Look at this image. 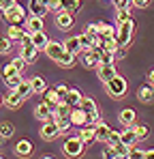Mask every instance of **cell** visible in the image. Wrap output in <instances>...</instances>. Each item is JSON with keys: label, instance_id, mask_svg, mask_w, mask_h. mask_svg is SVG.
<instances>
[{"label": "cell", "instance_id": "cell-1", "mask_svg": "<svg viewBox=\"0 0 154 159\" xmlns=\"http://www.w3.org/2000/svg\"><path fill=\"white\" fill-rule=\"evenodd\" d=\"M128 90V84L124 78H120V75H116L113 80H109L107 84H105V93L111 97V99H122L124 95H126Z\"/></svg>", "mask_w": 154, "mask_h": 159}, {"label": "cell", "instance_id": "cell-2", "mask_svg": "<svg viewBox=\"0 0 154 159\" xmlns=\"http://www.w3.org/2000/svg\"><path fill=\"white\" fill-rule=\"evenodd\" d=\"M83 146H86V142H83L79 135H71V138L64 140L62 151H64V155H69V157H79V155H83Z\"/></svg>", "mask_w": 154, "mask_h": 159}, {"label": "cell", "instance_id": "cell-3", "mask_svg": "<svg viewBox=\"0 0 154 159\" xmlns=\"http://www.w3.org/2000/svg\"><path fill=\"white\" fill-rule=\"evenodd\" d=\"M133 30H135V22H133V20L120 24V28L116 30V41H118L120 48H128V43H130V39H133Z\"/></svg>", "mask_w": 154, "mask_h": 159}, {"label": "cell", "instance_id": "cell-4", "mask_svg": "<svg viewBox=\"0 0 154 159\" xmlns=\"http://www.w3.org/2000/svg\"><path fill=\"white\" fill-rule=\"evenodd\" d=\"M2 15L9 24H26V9L22 4H13L9 9H4Z\"/></svg>", "mask_w": 154, "mask_h": 159}, {"label": "cell", "instance_id": "cell-5", "mask_svg": "<svg viewBox=\"0 0 154 159\" xmlns=\"http://www.w3.org/2000/svg\"><path fill=\"white\" fill-rule=\"evenodd\" d=\"M60 133H62V131H60V125H58L56 120H45V123H43V127H41V138H43V140H47V142L56 140Z\"/></svg>", "mask_w": 154, "mask_h": 159}, {"label": "cell", "instance_id": "cell-6", "mask_svg": "<svg viewBox=\"0 0 154 159\" xmlns=\"http://www.w3.org/2000/svg\"><path fill=\"white\" fill-rule=\"evenodd\" d=\"M101 50L103 48H99V50H86L83 58H81V62H83L86 69H96L101 65Z\"/></svg>", "mask_w": 154, "mask_h": 159}, {"label": "cell", "instance_id": "cell-7", "mask_svg": "<svg viewBox=\"0 0 154 159\" xmlns=\"http://www.w3.org/2000/svg\"><path fill=\"white\" fill-rule=\"evenodd\" d=\"M96 75H99V80H101L103 84H107L109 80H113L118 73H116L113 62H101V65L96 67Z\"/></svg>", "mask_w": 154, "mask_h": 159}, {"label": "cell", "instance_id": "cell-8", "mask_svg": "<svg viewBox=\"0 0 154 159\" xmlns=\"http://www.w3.org/2000/svg\"><path fill=\"white\" fill-rule=\"evenodd\" d=\"M34 118H39L41 123H45V120H56V112H53L45 101H41L39 106L34 107Z\"/></svg>", "mask_w": 154, "mask_h": 159}, {"label": "cell", "instance_id": "cell-9", "mask_svg": "<svg viewBox=\"0 0 154 159\" xmlns=\"http://www.w3.org/2000/svg\"><path fill=\"white\" fill-rule=\"evenodd\" d=\"M64 50H66V48H64V43L49 41V43H47V48H45L43 52L47 54V58H51V60H56V62H58V60H60V56L64 54Z\"/></svg>", "mask_w": 154, "mask_h": 159}, {"label": "cell", "instance_id": "cell-10", "mask_svg": "<svg viewBox=\"0 0 154 159\" xmlns=\"http://www.w3.org/2000/svg\"><path fill=\"white\" fill-rule=\"evenodd\" d=\"M71 120H73V125L79 127V129L86 127V125H90V123H88V112H86L81 106L73 107V112H71Z\"/></svg>", "mask_w": 154, "mask_h": 159}, {"label": "cell", "instance_id": "cell-11", "mask_svg": "<svg viewBox=\"0 0 154 159\" xmlns=\"http://www.w3.org/2000/svg\"><path fill=\"white\" fill-rule=\"evenodd\" d=\"M137 99L141 101V103H152L154 101V84H143V86H139V90H137Z\"/></svg>", "mask_w": 154, "mask_h": 159}, {"label": "cell", "instance_id": "cell-12", "mask_svg": "<svg viewBox=\"0 0 154 159\" xmlns=\"http://www.w3.org/2000/svg\"><path fill=\"white\" fill-rule=\"evenodd\" d=\"M41 97H43V101H45V103H47V106H49L53 112L58 110L60 101H62V97L58 95V90H56V88H53V90H51V88H47V90H45V93H43Z\"/></svg>", "mask_w": 154, "mask_h": 159}, {"label": "cell", "instance_id": "cell-13", "mask_svg": "<svg viewBox=\"0 0 154 159\" xmlns=\"http://www.w3.org/2000/svg\"><path fill=\"white\" fill-rule=\"evenodd\" d=\"M73 22H75L73 13H69V11H60V13H56V26H58V28L69 30V28L73 26Z\"/></svg>", "mask_w": 154, "mask_h": 159}, {"label": "cell", "instance_id": "cell-14", "mask_svg": "<svg viewBox=\"0 0 154 159\" xmlns=\"http://www.w3.org/2000/svg\"><path fill=\"white\" fill-rule=\"evenodd\" d=\"M2 101H4V106H6V107H11V110H17V107L24 103V97H22L17 90H11V93H9V95H6Z\"/></svg>", "mask_w": 154, "mask_h": 159}, {"label": "cell", "instance_id": "cell-15", "mask_svg": "<svg viewBox=\"0 0 154 159\" xmlns=\"http://www.w3.org/2000/svg\"><path fill=\"white\" fill-rule=\"evenodd\" d=\"M39 48L34 45V43H28V45H24L22 48V56H24L26 60H28V65H32V62H36V58H39Z\"/></svg>", "mask_w": 154, "mask_h": 159}, {"label": "cell", "instance_id": "cell-16", "mask_svg": "<svg viewBox=\"0 0 154 159\" xmlns=\"http://www.w3.org/2000/svg\"><path fill=\"white\" fill-rule=\"evenodd\" d=\"M28 9H30L32 15H41V17H45V13L49 11L43 0H30V2H28Z\"/></svg>", "mask_w": 154, "mask_h": 159}, {"label": "cell", "instance_id": "cell-17", "mask_svg": "<svg viewBox=\"0 0 154 159\" xmlns=\"http://www.w3.org/2000/svg\"><path fill=\"white\" fill-rule=\"evenodd\" d=\"M43 20H45V17H41V15H30V17L26 20V30H28V32H39V30H43Z\"/></svg>", "mask_w": 154, "mask_h": 159}, {"label": "cell", "instance_id": "cell-18", "mask_svg": "<svg viewBox=\"0 0 154 159\" xmlns=\"http://www.w3.org/2000/svg\"><path fill=\"white\" fill-rule=\"evenodd\" d=\"M32 151H34V146H32L30 140H19V142L15 144V153H17L19 157H30Z\"/></svg>", "mask_w": 154, "mask_h": 159}, {"label": "cell", "instance_id": "cell-19", "mask_svg": "<svg viewBox=\"0 0 154 159\" xmlns=\"http://www.w3.org/2000/svg\"><path fill=\"white\" fill-rule=\"evenodd\" d=\"M26 32H28V30L22 28V24H9V32H6V37H9L11 41H22Z\"/></svg>", "mask_w": 154, "mask_h": 159}, {"label": "cell", "instance_id": "cell-20", "mask_svg": "<svg viewBox=\"0 0 154 159\" xmlns=\"http://www.w3.org/2000/svg\"><path fill=\"white\" fill-rule=\"evenodd\" d=\"M75 60H77V54L75 52L64 50V54H62V56H60V60H58V65H60L62 69H71V67L75 65Z\"/></svg>", "mask_w": 154, "mask_h": 159}, {"label": "cell", "instance_id": "cell-21", "mask_svg": "<svg viewBox=\"0 0 154 159\" xmlns=\"http://www.w3.org/2000/svg\"><path fill=\"white\" fill-rule=\"evenodd\" d=\"M94 131H96V142H107V140H109V133H111V127L99 120V123L94 125Z\"/></svg>", "mask_w": 154, "mask_h": 159}, {"label": "cell", "instance_id": "cell-22", "mask_svg": "<svg viewBox=\"0 0 154 159\" xmlns=\"http://www.w3.org/2000/svg\"><path fill=\"white\" fill-rule=\"evenodd\" d=\"M135 110H130V107H126V110H122L120 112V116H118V120L124 125V127H135Z\"/></svg>", "mask_w": 154, "mask_h": 159}, {"label": "cell", "instance_id": "cell-23", "mask_svg": "<svg viewBox=\"0 0 154 159\" xmlns=\"http://www.w3.org/2000/svg\"><path fill=\"white\" fill-rule=\"evenodd\" d=\"M32 43L39 48V50H45L49 39H47V32L45 30H39V32H32Z\"/></svg>", "mask_w": 154, "mask_h": 159}, {"label": "cell", "instance_id": "cell-24", "mask_svg": "<svg viewBox=\"0 0 154 159\" xmlns=\"http://www.w3.org/2000/svg\"><path fill=\"white\" fill-rule=\"evenodd\" d=\"M79 138H81L86 144H94V142H96V131H94V127H90V125L81 127V131H79Z\"/></svg>", "mask_w": 154, "mask_h": 159}, {"label": "cell", "instance_id": "cell-25", "mask_svg": "<svg viewBox=\"0 0 154 159\" xmlns=\"http://www.w3.org/2000/svg\"><path fill=\"white\" fill-rule=\"evenodd\" d=\"M122 142H124L126 146H135V144L139 142V138H137V131H135V127H126V129L122 131Z\"/></svg>", "mask_w": 154, "mask_h": 159}, {"label": "cell", "instance_id": "cell-26", "mask_svg": "<svg viewBox=\"0 0 154 159\" xmlns=\"http://www.w3.org/2000/svg\"><path fill=\"white\" fill-rule=\"evenodd\" d=\"M81 99H83V95H81L77 88H71V90H69V95L64 97V101H66L71 107H77L79 103H81Z\"/></svg>", "mask_w": 154, "mask_h": 159}, {"label": "cell", "instance_id": "cell-27", "mask_svg": "<svg viewBox=\"0 0 154 159\" xmlns=\"http://www.w3.org/2000/svg\"><path fill=\"white\" fill-rule=\"evenodd\" d=\"M32 82V90H34V95H43L45 90H47V82L41 78V75H36V78L30 80Z\"/></svg>", "mask_w": 154, "mask_h": 159}, {"label": "cell", "instance_id": "cell-28", "mask_svg": "<svg viewBox=\"0 0 154 159\" xmlns=\"http://www.w3.org/2000/svg\"><path fill=\"white\" fill-rule=\"evenodd\" d=\"M64 48L66 50H71V52H75V54H79L83 48H81V41H79V37H69L66 41H64Z\"/></svg>", "mask_w": 154, "mask_h": 159}, {"label": "cell", "instance_id": "cell-29", "mask_svg": "<svg viewBox=\"0 0 154 159\" xmlns=\"http://www.w3.org/2000/svg\"><path fill=\"white\" fill-rule=\"evenodd\" d=\"M99 34H101L103 39H113V37H116V30L111 28V24L99 22Z\"/></svg>", "mask_w": 154, "mask_h": 159}, {"label": "cell", "instance_id": "cell-30", "mask_svg": "<svg viewBox=\"0 0 154 159\" xmlns=\"http://www.w3.org/2000/svg\"><path fill=\"white\" fill-rule=\"evenodd\" d=\"M77 37H79V41H81V48H83V50H92V43H94V37H92L90 32H86V30H83V32H79Z\"/></svg>", "mask_w": 154, "mask_h": 159}, {"label": "cell", "instance_id": "cell-31", "mask_svg": "<svg viewBox=\"0 0 154 159\" xmlns=\"http://www.w3.org/2000/svg\"><path fill=\"white\" fill-rule=\"evenodd\" d=\"M56 123L60 125V131H62V133H66L71 127H75L73 120H71V116H56Z\"/></svg>", "mask_w": 154, "mask_h": 159}, {"label": "cell", "instance_id": "cell-32", "mask_svg": "<svg viewBox=\"0 0 154 159\" xmlns=\"http://www.w3.org/2000/svg\"><path fill=\"white\" fill-rule=\"evenodd\" d=\"M15 90H17V93H19V95H22L24 99H28V97H30V95L34 93V90H32V82H22V84H19V86H17Z\"/></svg>", "mask_w": 154, "mask_h": 159}, {"label": "cell", "instance_id": "cell-33", "mask_svg": "<svg viewBox=\"0 0 154 159\" xmlns=\"http://www.w3.org/2000/svg\"><path fill=\"white\" fill-rule=\"evenodd\" d=\"M22 71L13 65V62H9V65H4V69H2V78L4 80H9V78H13V75H19Z\"/></svg>", "mask_w": 154, "mask_h": 159}, {"label": "cell", "instance_id": "cell-34", "mask_svg": "<svg viewBox=\"0 0 154 159\" xmlns=\"http://www.w3.org/2000/svg\"><path fill=\"white\" fill-rule=\"evenodd\" d=\"M116 20H118V24H124V22H128V20H133V17H130V7H122V9H118Z\"/></svg>", "mask_w": 154, "mask_h": 159}, {"label": "cell", "instance_id": "cell-35", "mask_svg": "<svg viewBox=\"0 0 154 159\" xmlns=\"http://www.w3.org/2000/svg\"><path fill=\"white\" fill-rule=\"evenodd\" d=\"M62 7H64V11L75 13V11H79V7H81V0H62Z\"/></svg>", "mask_w": 154, "mask_h": 159}, {"label": "cell", "instance_id": "cell-36", "mask_svg": "<svg viewBox=\"0 0 154 159\" xmlns=\"http://www.w3.org/2000/svg\"><path fill=\"white\" fill-rule=\"evenodd\" d=\"M0 135H2V140H9L13 135V125L11 123H2L0 125Z\"/></svg>", "mask_w": 154, "mask_h": 159}, {"label": "cell", "instance_id": "cell-37", "mask_svg": "<svg viewBox=\"0 0 154 159\" xmlns=\"http://www.w3.org/2000/svg\"><path fill=\"white\" fill-rule=\"evenodd\" d=\"M6 82V86H9V90H15L24 80H22V75H13V78H9V80H4Z\"/></svg>", "mask_w": 154, "mask_h": 159}, {"label": "cell", "instance_id": "cell-38", "mask_svg": "<svg viewBox=\"0 0 154 159\" xmlns=\"http://www.w3.org/2000/svg\"><path fill=\"white\" fill-rule=\"evenodd\" d=\"M79 106L83 107L86 112H90V110H96V103H94V99H90V97H83Z\"/></svg>", "mask_w": 154, "mask_h": 159}, {"label": "cell", "instance_id": "cell-39", "mask_svg": "<svg viewBox=\"0 0 154 159\" xmlns=\"http://www.w3.org/2000/svg\"><path fill=\"white\" fill-rule=\"evenodd\" d=\"M135 131H137V138H139V140H146L148 133H150V129H148L146 125H135Z\"/></svg>", "mask_w": 154, "mask_h": 159}, {"label": "cell", "instance_id": "cell-40", "mask_svg": "<svg viewBox=\"0 0 154 159\" xmlns=\"http://www.w3.org/2000/svg\"><path fill=\"white\" fill-rule=\"evenodd\" d=\"M99 120H101V116H99V107H96V110H90V112H88V123L94 127Z\"/></svg>", "mask_w": 154, "mask_h": 159}, {"label": "cell", "instance_id": "cell-41", "mask_svg": "<svg viewBox=\"0 0 154 159\" xmlns=\"http://www.w3.org/2000/svg\"><path fill=\"white\" fill-rule=\"evenodd\" d=\"M120 142H122V133H120V131H113V129H111L107 144H120Z\"/></svg>", "mask_w": 154, "mask_h": 159}, {"label": "cell", "instance_id": "cell-42", "mask_svg": "<svg viewBox=\"0 0 154 159\" xmlns=\"http://www.w3.org/2000/svg\"><path fill=\"white\" fill-rule=\"evenodd\" d=\"M11 62H13V65H15V67H17L19 71H24V69H26V65H28V60H26L24 56H17V58H13Z\"/></svg>", "mask_w": 154, "mask_h": 159}, {"label": "cell", "instance_id": "cell-43", "mask_svg": "<svg viewBox=\"0 0 154 159\" xmlns=\"http://www.w3.org/2000/svg\"><path fill=\"white\" fill-rule=\"evenodd\" d=\"M49 11H53V13H60V11H64V7H62V0H49Z\"/></svg>", "mask_w": 154, "mask_h": 159}, {"label": "cell", "instance_id": "cell-44", "mask_svg": "<svg viewBox=\"0 0 154 159\" xmlns=\"http://www.w3.org/2000/svg\"><path fill=\"white\" fill-rule=\"evenodd\" d=\"M130 159H146V151H141V148H130V155H128Z\"/></svg>", "mask_w": 154, "mask_h": 159}, {"label": "cell", "instance_id": "cell-45", "mask_svg": "<svg viewBox=\"0 0 154 159\" xmlns=\"http://www.w3.org/2000/svg\"><path fill=\"white\" fill-rule=\"evenodd\" d=\"M9 52H11V39L4 37L2 43H0V54H9Z\"/></svg>", "mask_w": 154, "mask_h": 159}, {"label": "cell", "instance_id": "cell-46", "mask_svg": "<svg viewBox=\"0 0 154 159\" xmlns=\"http://www.w3.org/2000/svg\"><path fill=\"white\" fill-rule=\"evenodd\" d=\"M56 90H58V95H60V97H62V99H64V97H66V95H69V90H71V88H69V86H66V84H64V82H60V84H58V86H56Z\"/></svg>", "mask_w": 154, "mask_h": 159}, {"label": "cell", "instance_id": "cell-47", "mask_svg": "<svg viewBox=\"0 0 154 159\" xmlns=\"http://www.w3.org/2000/svg\"><path fill=\"white\" fill-rule=\"evenodd\" d=\"M113 4H116V9H122V7H135L133 0H113Z\"/></svg>", "mask_w": 154, "mask_h": 159}, {"label": "cell", "instance_id": "cell-48", "mask_svg": "<svg viewBox=\"0 0 154 159\" xmlns=\"http://www.w3.org/2000/svg\"><path fill=\"white\" fill-rule=\"evenodd\" d=\"M86 32H90L92 37H96V34H99V22H96V24H90V26L86 28Z\"/></svg>", "mask_w": 154, "mask_h": 159}, {"label": "cell", "instance_id": "cell-49", "mask_svg": "<svg viewBox=\"0 0 154 159\" xmlns=\"http://www.w3.org/2000/svg\"><path fill=\"white\" fill-rule=\"evenodd\" d=\"M13 4H17L15 0H0V7H2V11L4 9H9V7H13Z\"/></svg>", "mask_w": 154, "mask_h": 159}, {"label": "cell", "instance_id": "cell-50", "mask_svg": "<svg viewBox=\"0 0 154 159\" xmlns=\"http://www.w3.org/2000/svg\"><path fill=\"white\" fill-rule=\"evenodd\" d=\"M133 2H135V7H137V9H146V7L150 4V0H133Z\"/></svg>", "mask_w": 154, "mask_h": 159}, {"label": "cell", "instance_id": "cell-51", "mask_svg": "<svg viewBox=\"0 0 154 159\" xmlns=\"http://www.w3.org/2000/svg\"><path fill=\"white\" fill-rule=\"evenodd\" d=\"M124 56H126V48H120L118 54H116V58H124Z\"/></svg>", "mask_w": 154, "mask_h": 159}, {"label": "cell", "instance_id": "cell-52", "mask_svg": "<svg viewBox=\"0 0 154 159\" xmlns=\"http://www.w3.org/2000/svg\"><path fill=\"white\" fill-rule=\"evenodd\" d=\"M146 159H154V148H150V151H146Z\"/></svg>", "mask_w": 154, "mask_h": 159}, {"label": "cell", "instance_id": "cell-53", "mask_svg": "<svg viewBox=\"0 0 154 159\" xmlns=\"http://www.w3.org/2000/svg\"><path fill=\"white\" fill-rule=\"evenodd\" d=\"M148 82H150V84H154V69L148 73Z\"/></svg>", "mask_w": 154, "mask_h": 159}]
</instances>
